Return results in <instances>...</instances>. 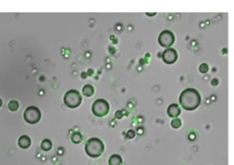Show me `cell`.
I'll use <instances>...</instances> for the list:
<instances>
[{
    "mask_svg": "<svg viewBox=\"0 0 234 165\" xmlns=\"http://www.w3.org/2000/svg\"><path fill=\"white\" fill-rule=\"evenodd\" d=\"M201 102V97L199 93L194 88H187L185 89L180 96H179V103L183 106L184 109L191 111V110L196 109Z\"/></svg>",
    "mask_w": 234,
    "mask_h": 165,
    "instance_id": "obj_1",
    "label": "cell"
},
{
    "mask_svg": "<svg viewBox=\"0 0 234 165\" xmlns=\"http://www.w3.org/2000/svg\"><path fill=\"white\" fill-rule=\"evenodd\" d=\"M104 150L103 142L98 138H92L85 144V152L91 158L100 157Z\"/></svg>",
    "mask_w": 234,
    "mask_h": 165,
    "instance_id": "obj_2",
    "label": "cell"
},
{
    "mask_svg": "<svg viewBox=\"0 0 234 165\" xmlns=\"http://www.w3.org/2000/svg\"><path fill=\"white\" fill-rule=\"evenodd\" d=\"M82 101L80 93L77 90L72 89L69 90L64 95V103L70 108H76L78 107Z\"/></svg>",
    "mask_w": 234,
    "mask_h": 165,
    "instance_id": "obj_3",
    "label": "cell"
},
{
    "mask_svg": "<svg viewBox=\"0 0 234 165\" xmlns=\"http://www.w3.org/2000/svg\"><path fill=\"white\" fill-rule=\"evenodd\" d=\"M92 110V113L96 117H104L108 114L109 110H110L109 103L105 99H103V98L97 99L93 102Z\"/></svg>",
    "mask_w": 234,
    "mask_h": 165,
    "instance_id": "obj_4",
    "label": "cell"
},
{
    "mask_svg": "<svg viewBox=\"0 0 234 165\" xmlns=\"http://www.w3.org/2000/svg\"><path fill=\"white\" fill-rule=\"evenodd\" d=\"M41 112L37 106H29L24 112V118L30 124H36L40 120Z\"/></svg>",
    "mask_w": 234,
    "mask_h": 165,
    "instance_id": "obj_5",
    "label": "cell"
},
{
    "mask_svg": "<svg viewBox=\"0 0 234 165\" xmlns=\"http://www.w3.org/2000/svg\"><path fill=\"white\" fill-rule=\"evenodd\" d=\"M158 42L162 47L169 48L175 42V36L170 30H164L159 34Z\"/></svg>",
    "mask_w": 234,
    "mask_h": 165,
    "instance_id": "obj_6",
    "label": "cell"
},
{
    "mask_svg": "<svg viewBox=\"0 0 234 165\" xmlns=\"http://www.w3.org/2000/svg\"><path fill=\"white\" fill-rule=\"evenodd\" d=\"M162 59L167 64H172L177 60V52L175 49L168 48L162 53Z\"/></svg>",
    "mask_w": 234,
    "mask_h": 165,
    "instance_id": "obj_7",
    "label": "cell"
},
{
    "mask_svg": "<svg viewBox=\"0 0 234 165\" xmlns=\"http://www.w3.org/2000/svg\"><path fill=\"white\" fill-rule=\"evenodd\" d=\"M180 113H181L180 108L176 104H172L168 108V115L171 117H174V118L177 117L180 115Z\"/></svg>",
    "mask_w": 234,
    "mask_h": 165,
    "instance_id": "obj_8",
    "label": "cell"
},
{
    "mask_svg": "<svg viewBox=\"0 0 234 165\" xmlns=\"http://www.w3.org/2000/svg\"><path fill=\"white\" fill-rule=\"evenodd\" d=\"M31 144V140L29 136L23 135L18 139V146L21 149H27Z\"/></svg>",
    "mask_w": 234,
    "mask_h": 165,
    "instance_id": "obj_9",
    "label": "cell"
},
{
    "mask_svg": "<svg viewBox=\"0 0 234 165\" xmlns=\"http://www.w3.org/2000/svg\"><path fill=\"white\" fill-rule=\"evenodd\" d=\"M122 158L120 155L117 154H114L110 157L109 159V165H121L122 164Z\"/></svg>",
    "mask_w": 234,
    "mask_h": 165,
    "instance_id": "obj_10",
    "label": "cell"
},
{
    "mask_svg": "<svg viewBox=\"0 0 234 165\" xmlns=\"http://www.w3.org/2000/svg\"><path fill=\"white\" fill-rule=\"evenodd\" d=\"M82 93H83V94L85 96L90 97V96H92L94 93V88L91 85H86L83 86V88H82Z\"/></svg>",
    "mask_w": 234,
    "mask_h": 165,
    "instance_id": "obj_11",
    "label": "cell"
},
{
    "mask_svg": "<svg viewBox=\"0 0 234 165\" xmlns=\"http://www.w3.org/2000/svg\"><path fill=\"white\" fill-rule=\"evenodd\" d=\"M52 148V143L49 140H42V142H41V149H42L43 150L45 151H49L50 149Z\"/></svg>",
    "mask_w": 234,
    "mask_h": 165,
    "instance_id": "obj_12",
    "label": "cell"
},
{
    "mask_svg": "<svg viewBox=\"0 0 234 165\" xmlns=\"http://www.w3.org/2000/svg\"><path fill=\"white\" fill-rule=\"evenodd\" d=\"M72 142L75 143V144L80 143V142L82 140V136H81V134L79 133V132L73 133L72 136Z\"/></svg>",
    "mask_w": 234,
    "mask_h": 165,
    "instance_id": "obj_13",
    "label": "cell"
},
{
    "mask_svg": "<svg viewBox=\"0 0 234 165\" xmlns=\"http://www.w3.org/2000/svg\"><path fill=\"white\" fill-rule=\"evenodd\" d=\"M182 125V122L179 118H177V117H175L172 121H171V126L172 128L174 129H179Z\"/></svg>",
    "mask_w": 234,
    "mask_h": 165,
    "instance_id": "obj_14",
    "label": "cell"
},
{
    "mask_svg": "<svg viewBox=\"0 0 234 165\" xmlns=\"http://www.w3.org/2000/svg\"><path fill=\"white\" fill-rule=\"evenodd\" d=\"M18 106H19V105L16 100H12L8 104V108L11 110V111H17V110L18 109Z\"/></svg>",
    "mask_w": 234,
    "mask_h": 165,
    "instance_id": "obj_15",
    "label": "cell"
},
{
    "mask_svg": "<svg viewBox=\"0 0 234 165\" xmlns=\"http://www.w3.org/2000/svg\"><path fill=\"white\" fill-rule=\"evenodd\" d=\"M199 71H200L201 73H203V74L207 73V72L209 71V66H208V64H206V63L200 64V66H199Z\"/></svg>",
    "mask_w": 234,
    "mask_h": 165,
    "instance_id": "obj_16",
    "label": "cell"
},
{
    "mask_svg": "<svg viewBox=\"0 0 234 165\" xmlns=\"http://www.w3.org/2000/svg\"><path fill=\"white\" fill-rule=\"evenodd\" d=\"M128 135H129L128 137H129L130 139H131V138H134V131H132V130H130V131L128 132Z\"/></svg>",
    "mask_w": 234,
    "mask_h": 165,
    "instance_id": "obj_17",
    "label": "cell"
},
{
    "mask_svg": "<svg viewBox=\"0 0 234 165\" xmlns=\"http://www.w3.org/2000/svg\"><path fill=\"white\" fill-rule=\"evenodd\" d=\"M147 15H149V16H154V15H156V13H154V14H149V13H147Z\"/></svg>",
    "mask_w": 234,
    "mask_h": 165,
    "instance_id": "obj_18",
    "label": "cell"
},
{
    "mask_svg": "<svg viewBox=\"0 0 234 165\" xmlns=\"http://www.w3.org/2000/svg\"><path fill=\"white\" fill-rule=\"evenodd\" d=\"M1 105H2V101H1V99H0V106H1Z\"/></svg>",
    "mask_w": 234,
    "mask_h": 165,
    "instance_id": "obj_19",
    "label": "cell"
}]
</instances>
